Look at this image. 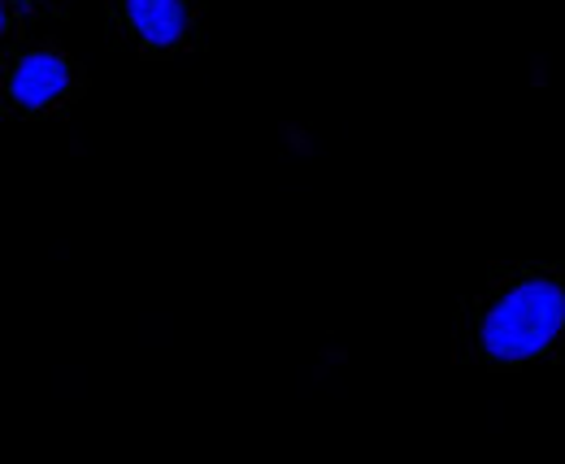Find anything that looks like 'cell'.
<instances>
[{
	"label": "cell",
	"mask_w": 565,
	"mask_h": 464,
	"mask_svg": "<svg viewBox=\"0 0 565 464\" xmlns=\"http://www.w3.org/2000/svg\"><path fill=\"white\" fill-rule=\"evenodd\" d=\"M565 331V287L553 278H526L483 322V347L495 360H531Z\"/></svg>",
	"instance_id": "1"
},
{
	"label": "cell",
	"mask_w": 565,
	"mask_h": 464,
	"mask_svg": "<svg viewBox=\"0 0 565 464\" xmlns=\"http://www.w3.org/2000/svg\"><path fill=\"white\" fill-rule=\"evenodd\" d=\"M66 83H71V69H66L62 57H53V53H31V57H22V62L13 66L9 96H13L22 109H40V105H49L53 96H62Z\"/></svg>",
	"instance_id": "2"
},
{
	"label": "cell",
	"mask_w": 565,
	"mask_h": 464,
	"mask_svg": "<svg viewBox=\"0 0 565 464\" xmlns=\"http://www.w3.org/2000/svg\"><path fill=\"white\" fill-rule=\"evenodd\" d=\"M127 18L148 44H174L188 26L183 0H127Z\"/></svg>",
	"instance_id": "3"
},
{
	"label": "cell",
	"mask_w": 565,
	"mask_h": 464,
	"mask_svg": "<svg viewBox=\"0 0 565 464\" xmlns=\"http://www.w3.org/2000/svg\"><path fill=\"white\" fill-rule=\"evenodd\" d=\"M18 4H26V0H18Z\"/></svg>",
	"instance_id": "4"
}]
</instances>
